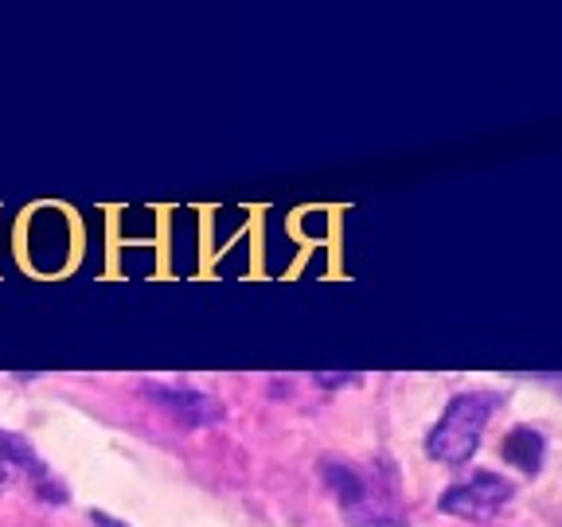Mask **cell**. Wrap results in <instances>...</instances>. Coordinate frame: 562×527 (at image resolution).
<instances>
[{"mask_svg":"<svg viewBox=\"0 0 562 527\" xmlns=\"http://www.w3.org/2000/svg\"><path fill=\"white\" fill-rule=\"evenodd\" d=\"M512 501V484L496 473H473L469 481H457L441 492L438 508L446 516L461 519H492L501 516V508Z\"/></svg>","mask_w":562,"mask_h":527,"instance_id":"3957f363","label":"cell"},{"mask_svg":"<svg viewBox=\"0 0 562 527\" xmlns=\"http://www.w3.org/2000/svg\"><path fill=\"white\" fill-rule=\"evenodd\" d=\"M12 469L35 476V489H40V496H44L47 504H67V484H59L52 473H47L44 461H40V453H35L20 434H12V430L0 426V484L9 481Z\"/></svg>","mask_w":562,"mask_h":527,"instance_id":"277c9868","label":"cell"},{"mask_svg":"<svg viewBox=\"0 0 562 527\" xmlns=\"http://www.w3.org/2000/svg\"><path fill=\"white\" fill-rule=\"evenodd\" d=\"M145 395L157 406H165L176 422L184 426H207V422H220L223 411L215 406V399L203 395V391H192V386H165V383H149Z\"/></svg>","mask_w":562,"mask_h":527,"instance_id":"5b68a950","label":"cell"},{"mask_svg":"<svg viewBox=\"0 0 562 527\" xmlns=\"http://www.w3.org/2000/svg\"><path fill=\"white\" fill-rule=\"evenodd\" d=\"M325 481L336 492L344 519L351 527H403V512L395 504V492L383 489L379 481H371V473L344 461H328Z\"/></svg>","mask_w":562,"mask_h":527,"instance_id":"7a4b0ae2","label":"cell"},{"mask_svg":"<svg viewBox=\"0 0 562 527\" xmlns=\"http://www.w3.org/2000/svg\"><path fill=\"white\" fill-rule=\"evenodd\" d=\"M501 406V395L492 391H465V395H453L446 406V414L438 418L430 434H426V453L441 466H469L481 449L484 426Z\"/></svg>","mask_w":562,"mask_h":527,"instance_id":"6da1fadb","label":"cell"},{"mask_svg":"<svg viewBox=\"0 0 562 527\" xmlns=\"http://www.w3.org/2000/svg\"><path fill=\"white\" fill-rule=\"evenodd\" d=\"M501 453L508 466L519 469V473L539 476L543 473V461H547V438L536 430V426H512L501 441Z\"/></svg>","mask_w":562,"mask_h":527,"instance_id":"8992f818","label":"cell"},{"mask_svg":"<svg viewBox=\"0 0 562 527\" xmlns=\"http://www.w3.org/2000/svg\"><path fill=\"white\" fill-rule=\"evenodd\" d=\"M90 524L94 527H125L122 519H114L110 512H90Z\"/></svg>","mask_w":562,"mask_h":527,"instance_id":"52a82bcc","label":"cell"},{"mask_svg":"<svg viewBox=\"0 0 562 527\" xmlns=\"http://www.w3.org/2000/svg\"><path fill=\"white\" fill-rule=\"evenodd\" d=\"M316 383H321V386H344V383H360V379H356V375H321Z\"/></svg>","mask_w":562,"mask_h":527,"instance_id":"ba28073f","label":"cell"}]
</instances>
